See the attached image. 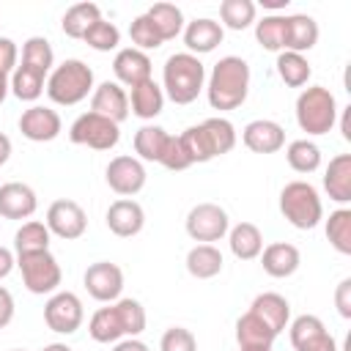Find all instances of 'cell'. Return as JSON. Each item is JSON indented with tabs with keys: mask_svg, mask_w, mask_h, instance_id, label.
I'll use <instances>...</instances> for the list:
<instances>
[{
	"mask_svg": "<svg viewBox=\"0 0 351 351\" xmlns=\"http://www.w3.org/2000/svg\"><path fill=\"white\" fill-rule=\"evenodd\" d=\"M250 93V63L239 55H225L214 63L206 96L214 110H236L247 101Z\"/></svg>",
	"mask_w": 351,
	"mask_h": 351,
	"instance_id": "obj_1",
	"label": "cell"
},
{
	"mask_svg": "<svg viewBox=\"0 0 351 351\" xmlns=\"http://www.w3.org/2000/svg\"><path fill=\"white\" fill-rule=\"evenodd\" d=\"M145 329V310L137 299H118L99 307L88 321V335L96 343H118L123 337H137Z\"/></svg>",
	"mask_w": 351,
	"mask_h": 351,
	"instance_id": "obj_2",
	"label": "cell"
},
{
	"mask_svg": "<svg viewBox=\"0 0 351 351\" xmlns=\"http://www.w3.org/2000/svg\"><path fill=\"white\" fill-rule=\"evenodd\" d=\"M206 82V66L200 63L197 55L189 52H176L165 60L162 69V90L170 101L176 104H192Z\"/></svg>",
	"mask_w": 351,
	"mask_h": 351,
	"instance_id": "obj_3",
	"label": "cell"
},
{
	"mask_svg": "<svg viewBox=\"0 0 351 351\" xmlns=\"http://www.w3.org/2000/svg\"><path fill=\"white\" fill-rule=\"evenodd\" d=\"M44 90L60 107L80 104L93 90V69L80 58H69L49 71Z\"/></svg>",
	"mask_w": 351,
	"mask_h": 351,
	"instance_id": "obj_4",
	"label": "cell"
},
{
	"mask_svg": "<svg viewBox=\"0 0 351 351\" xmlns=\"http://www.w3.org/2000/svg\"><path fill=\"white\" fill-rule=\"evenodd\" d=\"M296 123L302 132L321 137L326 132H332V126L337 123V101L335 93L324 85H310L299 93L296 99Z\"/></svg>",
	"mask_w": 351,
	"mask_h": 351,
	"instance_id": "obj_5",
	"label": "cell"
},
{
	"mask_svg": "<svg viewBox=\"0 0 351 351\" xmlns=\"http://www.w3.org/2000/svg\"><path fill=\"white\" fill-rule=\"evenodd\" d=\"M280 211L299 230H313L324 219V206H321L318 189L307 181H291V184L282 186Z\"/></svg>",
	"mask_w": 351,
	"mask_h": 351,
	"instance_id": "obj_6",
	"label": "cell"
},
{
	"mask_svg": "<svg viewBox=\"0 0 351 351\" xmlns=\"http://www.w3.org/2000/svg\"><path fill=\"white\" fill-rule=\"evenodd\" d=\"M16 266H19V271H22L25 288H27L30 293H38V296H44V293L52 296V293L58 291L60 280H63L60 263H58V258H55L49 250H44V252H30V255H19V258H16Z\"/></svg>",
	"mask_w": 351,
	"mask_h": 351,
	"instance_id": "obj_7",
	"label": "cell"
},
{
	"mask_svg": "<svg viewBox=\"0 0 351 351\" xmlns=\"http://www.w3.org/2000/svg\"><path fill=\"white\" fill-rule=\"evenodd\" d=\"M69 140H71L74 145H88V148H93V151H110V148L118 145L121 129H118L115 121H110V118H104V115L88 110V112H82V115L71 123Z\"/></svg>",
	"mask_w": 351,
	"mask_h": 351,
	"instance_id": "obj_8",
	"label": "cell"
},
{
	"mask_svg": "<svg viewBox=\"0 0 351 351\" xmlns=\"http://www.w3.org/2000/svg\"><path fill=\"white\" fill-rule=\"evenodd\" d=\"M228 230H230L228 211L217 203H197L186 214V233H189V239H195L200 244L219 241L228 236Z\"/></svg>",
	"mask_w": 351,
	"mask_h": 351,
	"instance_id": "obj_9",
	"label": "cell"
},
{
	"mask_svg": "<svg viewBox=\"0 0 351 351\" xmlns=\"http://www.w3.org/2000/svg\"><path fill=\"white\" fill-rule=\"evenodd\" d=\"M82 302L71 291H55L44 304V324L58 335H74L82 326Z\"/></svg>",
	"mask_w": 351,
	"mask_h": 351,
	"instance_id": "obj_10",
	"label": "cell"
},
{
	"mask_svg": "<svg viewBox=\"0 0 351 351\" xmlns=\"http://www.w3.org/2000/svg\"><path fill=\"white\" fill-rule=\"evenodd\" d=\"M44 225L49 228L52 236L74 241V239H80L88 230V214H85V208L77 200L63 197V200H55L47 208V222Z\"/></svg>",
	"mask_w": 351,
	"mask_h": 351,
	"instance_id": "obj_11",
	"label": "cell"
},
{
	"mask_svg": "<svg viewBox=\"0 0 351 351\" xmlns=\"http://www.w3.org/2000/svg\"><path fill=\"white\" fill-rule=\"evenodd\" d=\"M82 285H85V291L96 302H118L121 299V291H123V271H121L118 263L96 261V263H90L85 269Z\"/></svg>",
	"mask_w": 351,
	"mask_h": 351,
	"instance_id": "obj_12",
	"label": "cell"
},
{
	"mask_svg": "<svg viewBox=\"0 0 351 351\" xmlns=\"http://www.w3.org/2000/svg\"><path fill=\"white\" fill-rule=\"evenodd\" d=\"M288 335H291V346L296 351H337L335 337L326 332V326L318 315L304 313V315L293 318L288 326Z\"/></svg>",
	"mask_w": 351,
	"mask_h": 351,
	"instance_id": "obj_13",
	"label": "cell"
},
{
	"mask_svg": "<svg viewBox=\"0 0 351 351\" xmlns=\"http://www.w3.org/2000/svg\"><path fill=\"white\" fill-rule=\"evenodd\" d=\"M104 178H107V184H110V189L115 195L132 197L145 186L148 176H145V167H143V162L137 156H126L123 154V156L110 159V165L104 170Z\"/></svg>",
	"mask_w": 351,
	"mask_h": 351,
	"instance_id": "obj_14",
	"label": "cell"
},
{
	"mask_svg": "<svg viewBox=\"0 0 351 351\" xmlns=\"http://www.w3.org/2000/svg\"><path fill=\"white\" fill-rule=\"evenodd\" d=\"M60 129H63L60 115L52 107L33 104L19 115V132H22V137H27L33 143H49L60 134Z\"/></svg>",
	"mask_w": 351,
	"mask_h": 351,
	"instance_id": "obj_15",
	"label": "cell"
},
{
	"mask_svg": "<svg viewBox=\"0 0 351 351\" xmlns=\"http://www.w3.org/2000/svg\"><path fill=\"white\" fill-rule=\"evenodd\" d=\"M241 143L252 154H277L285 145V129L277 121L255 118L241 129Z\"/></svg>",
	"mask_w": 351,
	"mask_h": 351,
	"instance_id": "obj_16",
	"label": "cell"
},
{
	"mask_svg": "<svg viewBox=\"0 0 351 351\" xmlns=\"http://www.w3.org/2000/svg\"><path fill=\"white\" fill-rule=\"evenodd\" d=\"M104 219H107L110 233H115V236H121V239H132V236H137V233L143 230V225H145V211H143V206H140L137 200L121 197V200L110 203Z\"/></svg>",
	"mask_w": 351,
	"mask_h": 351,
	"instance_id": "obj_17",
	"label": "cell"
},
{
	"mask_svg": "<svg viewBox=\"0 0 351 351\" xmlns=\"http://www.w3.org/2000/svg\"><path fill=\"white\" fill-rule=\"evenodd\" d=\"M38 208L33 186L22 181H8L0 186V217L5 219H30Z\"/></svg>",
	"mask_w": 351,
	"mask_h": 351,
	"instance_id": "obj_18",
	"label": "cell"
},
{
	"mask_svg": "<svg viewBox=\"0 0 351 351\" xmlns=\"http://www.w3.org/2000/svg\"><path fill=\"white\" fill-rule=\"evenodd\" d=\"M90 112H99L121 126V121L129 118V96L118 82H101L90 93Z\"/></svg>",
	"mask_w": 351,
	"mask_h": 351,
	"instance_id": "obj_19",
	"label": "cell"
},
{
	"mask_svg": "<svg viewBox=\"0 0 351 351\" xmlns=\"http://www.w3.org/2000/svg\"><path fill=\"white\" fill-rule=\"evenodd\" d=\"M112 74L118 80V85H126V88H134L145 80H151V58L134 47H126V49H118L115 60H112Z\"/></svg>",
	"mask_w": 351,
	"mask_h": 351,
	"instance_id": "obj_20",
	"label": "cell"
},
{
	"mask_svg": "<svg viewBox=\"0 0 351 351\" xmlns=\"http://www.w3.org/2000/svg\"><path fill=\"white\" fill-rule=\"evenodd\" d=\"M225 38V30L219 22L208 19V16H200V19H192L186 22L184 27V44H186V52L189 55H206V52H214Z\"/></svg>",
	"mask_w": 351,
	"mask_h": 351,
	"instance_id": "obj_21",
	"label": "cell"
},
{
	"mask_svg": "<svg viewBox=\"0 0 351 351\" xmlns=\"http://www.w3.org/2000/svg\"><path fill=\"white\" fill-rule=\"evenodd\" d=\"M250 313L258 315L274 335H280L282 329H288V321H291V304L285 296L274 293V291H266V293H258L250 304Z\"/></svg>",
	"mask_w": 351,
	"mask_h": 351,
	"instance_id": "obj_22",
	"label": "cell"
},
{
	"mask_svg": "<svg viewBox=\"0 0 351 351\" xmlns=\"http://www.w3.org/2000/svg\"><path fill=\"white\" fill-rule=\"evenodd\" d=\"M299 263H302V255L288 241H274V244L261 250V266L269 277H277V280L291 277L299 269Z\"/></svg>",
	"mask_w": 351,
	"mask_h": 351,
	"instance_id": "obj_23",
	"label": "cell"
},
{
	"mask_svg": "<svg viewBox=\"0 0 351 351\" xmlns=\"http://www.w3.org/2000/svg\"><path fill=\"white\" fill-rule=\"evenodd\" d=\"M318 22L310 14H291L285 16V49L282 52H299L304 55L318 44Z\"/></svg>",
	"mask_w": 351,
	"mask_h": 351,
	"instance_id": "obj_24",
	"label": "cell"
},
{
	"mask_svg": "<svg viewBox=\"0 0 351 351\" xmlns=\"http://www.w3.org/2000/svg\"><path fill=\"white\" fill-rule=\"evenodd\" d=\"M324 189L335 203H351V154H337L329 159L324 173Z\"/></svg>",
	"mask_w": 351,
	"mask_h": 351,
	"instance_id": "obj_25",
	"label": "cell"
},
{
	"mask_svg": "<svg viewBox=\"0 0 351 351\" xmlns=\"http://www.w3.org/2000/svg\"><path fill=\"white\" fill-rule=\"evenodd\" d=\"M129 107H132V115H137L143 121H154L162 112V107H165V90H162V85H156L154 77L145 80V82H140V85H134L132 88V96H129Z\"/></svg>",
	"mask_w": 351,
	"mask_h": 351,
	"instance_id": "obj_26",
	"label": "cell"
},
{
	"mask_svg": "<svg viewBox=\"0 0 351 351\" xmlns=\"http://www.w3.org/2000/svg\"><path fill=\"white\" fill-rule=\"evenodd\" d=\"M228 244H230V252L239 261H252L263 250V233L252 222H239L228 230Z\"/></svg>",
	"mask_w": 351,
	"mask_h": 351,
	"instance_id": "obj_27",
	"label": "cell"
},
{
	"mask_svg": "<svg viewBox=\"0 0 351 351\" xmlns=\"http://www.w3.org/2000/svg\"><path fill=\"white\" fill-rule=\"evenodd\" d=\"M277 335L250 310L236 321V343L239 348H271Z\"/></svg>",
	"mask_w": 351,
	"mask_h": 351,
	"instance_id": "obj_28",
	"label": "cell"
},
{
	"mask_svg": "<svg viewBox=\"0 0 351 351\" xmlns=\"http://www.w3.org/2000/svg\"><path fill=\"white\" fill-rule=\"evenodd\" d=\"M186 271L197 280H211L222 271V252L214 244H195L186 252Z\"/></svg>",
	"mask_w": 351,
	"mask_h": 351,
	"instance_id": "obj_29",
	"label": "cell"
},
{
	"mask_svg": "<svg viewBox=\"0 0 351 351\" xmlns=\"http://www.w3.org/2000/svg\"><path fill=\"white\" fill-rule=\"evenodd\" d=\"M145 16L151 19V25H154V30L159 33L162 41H170V38H176L178 33H184V14H181V8L173 5V3H154V5L145 11Z\"/></svg>",
	"mask_w": 351,
	"mask_h": 351,
	"instance_id": "obj_30",
	"label": "cell"
},
{
	"mask_svg": "<svg viewBox=\"0 0 351 351\" xmlns=\"http://www.w3.org/2000/svg\"><path fill=\"white\" fill-rule=\"evenodd\" d=\"M49 239H52V233H49V228L44 222L27 219L14 233V252H16V258L19 255H30V252H44V250H49Z\"/></svg>",
	"mask_w": 351,
	"mask_h": 351,
	"instance_id": "obj_31",
	"label": "cell"
},
{
	"mask_svg": "<svg viewBox=\"0 0 351 351\" xmlns=\"http://www.w3.org/2000/svg\"><path fill=\"white\" fill-rule=\"evenodd\" d=\"M99 19H101V8H99L96 3H77V5H71V8L63 14L60 27H63V33H66L69 38H82V36L88 33V27H90L93 22H99Z\"/></svg>",
	"mask_w": 351,
	"mask_h": 351,
	"instance_id": "obj_32",
	"label": "cell"
},
{
	"mask_svg": "<svg viewBox=\"0 0 351 351\" xmlns=\"http://www.w3.org/2000/svg\"><path fill=\"white\" fill-rule=\"evenodd\" d=\"M8 82H11V93L19 101H36L47 88V74H41L30 66H16Z\"/></svg>",
	"mask_w": 351,
	"mask_h": 351,
	"instance_id": "obj_33",
	"label": "cell"
},
{
	"mask_svg": "<svg viewBox=\"0 0 351 351\" xmlns=\"http://www.w3.org/2000/svg\"><path fill=\"white\" fill-rule=\"evenodd\" d=\"M167 132L162 126H154V123H145L134 132V154L143 159V162H159L162 159V151L167 145Z\"/></svg>",
	"mask_w": 351,
	"mask_h": 351,
	"instance_id": "obj_34",
	"label": "cell"
},
{
	"mask_svg": "<svg viewBox=\"0 0 351 351\" xmlns=\"http://www.w3.org/2000/svg\"><path fill=\"white\" fill-rule=\"evenodd\" d=\"M200 126H203V134H206L214 156L230 154L236 148V126L228 118H219V115L217 118H206Z\"/></svg>",
	"mask_w": 351,
	"mask_h": 351,
	"instance_id": "obj_35",
	"label": "cell"
},
{
	"mask_svg": "<svg viewBox=\"0 0 351 351\" xmlns=\"http://www.w3.org/2000/svg\"><path fill=\"white\" fill-rule=\"evenodd\" d=\"M277 74H280V80L285 85L302 88V85H307L313 69H310V60L304 55H299V52H280L277 55Z\"/></svg>",
	"mask_w": 351,
	"mask_h": 351,
	"instance_id": "obj_36",
	"label": "cell"
},
{
	"mask_svg": "<svg viewBox=\"0 0 351 351\" xmlns=\"http://www.w3.org/2000/svg\"><path fill=\"white\" fill-rule=\"evenodd\" d=\"M255 3L252 0H222L219 3V25L230 27V30H247L250 25H255Z\"/></svg>",
	"mask_w": 351,
	"mask_h": 351,
	"instance_id": "obj_37",
	"label": "cell"
},
{
	"mask_svg": "<svg viewBox=\"0 0 351 351\" xmlns=\"http://www.w3.org/2000/svg\"><path fill=\"white\" fill-rule=\"evenodd\" d=\"M255 38L263 49L269 52H282L285 49V16L282 14H269L255 22Z\"/></svg>",
	"mask_w": 351,
	"mask_h": 351,
	"instance_id": "obj_38",
	"label": "cell"
},
{
	"mask_svg": "<svg viewBox=\"0 0 351 351\" xmlns=\"http://www.w3.org/2000/svg\"><path fill=\"white\" fill-rule=\"evenodd\" d=\"M22 66H30L41 74H49L55 66V52L44 36H30L22 44Z\"/></svg>",
	"mask_w": 351,
	"mask_h": 351,
	"instance_id": "obj_39",
	"label": "cell"
},
{
	"mask_svg": "<svg viewBox=\"0 0 351 351\" xmlns=\"http://www.w3.org/2000/svg\"><path fill=\"white\" fill-rule=\"evenodd\" d=\"M285 159L296 173H315L321 167V148L310 140H293L285 148Z\"/></svg>",
	"mask_w": 351,
	"mask_h": 351,
	"instance_id": "obj_40",
	"label": "cell"
},
{
	"mask_svg": "<svg viewBox=\"0 0 351 351\" xmlns=\"http://www.w3.org/2000/svg\"><path fill=\"white\" fill-rule=\"evenodd\" d=\"M326 239L340 255H351V208H337L329 214Z\"/></svg>",
	"mask_w": 351,
	"mask_h": 351,
	"instance_id": "obj_41",
	"label": "cell"
},
{
	"mask_svg": "<svg viewBox=\"0 0 351 351\" xmlns=\"http://www.w3.org/2000/svg\"><path fill=\"white\" fill-rule=\"evenodd\" d=\"M82 41H85L90 49H96V52H110V49H115V47L121 44V30H118L112 22L99 19V22H93V25L88 27V33L82 36Z\"/></svg>",
	"mask_w": 351,
	"mask_h": 351,
	"instance_id": "obj_42",
	"label": "cell"
},
{
	"mask_svg": "<svg viewBox=\"0 0 351 351\" xmlns=\"http://www.w3.org/2000/svg\"><path fill=\"white\" fill-rule=\"evenodd\" d=\"M178 140H181L184 154H186V159H189L192 165H197V162H211V159H214L211 145H208V140H206V134H203V126H200V123H197V126L184 129V132L178 134Z\"/></svg>",
	"mask_w": 351,
	"mask_h": 351,
	"instance_id": "obj_43",
	"label": "cell"
},
{
	"mask_svg": "<svg viewBox=\"0 0 351 351\" xmlns=\"http://www.w3.org/2000/svg\"><path fill=\"white\" fill-rule=\"evenodd\" d=\"M129 38H132L134 49H140V52H145V49H159V47L165 44V41L159 38V33L154 30V25H151V19H148L145 14H140V16L132 19V25H129Z\"/></svg>",
	"mask_w": 351,
	"mask_h": 351,
	"instance_id": "obj_44",
	"label": "cell"
},
{
	"mask_svg": "<svg viewBox=\"0 0 351 351\" xmlns=\"http://www.w3.org/2000/svg\"><path fill=\"white\" fill-rule=\"evenodd\" d=\"M159 351H197V340L189 329L170 326L159 340Z\"/></svg>",
	"mask_w": 351,
	"mask_h": 351,
	"instance_id": "obj_45",
	"label": "cell"
},
{
	"mask_svg": "<svg viewBox=\"0 0 351 351\" xmlns=\"http://www.w3.org/2000/svg\"><path fill=\"white\" fill-rule=\"evenodd\" d=\"M159 165H162V167H167V170H173V173H181V170L192 167V162L186 159L184 145H181V140H178V137H173V134L167 137V145H165V151H162Z\"/></svg>",
	"mask_w": 351,
	"mask_h": 351,
	"instance_id": "obj_46",
	"label": "cell"
},
{
	"mask_svg": "<svg viewBox=\"0 0 351 351\" xmlns=\"http://www.w3.org/2000/svg\"><path fill=\"white\" fill-rule=\"evenodd\" d=\"M16 58H19L16 44L11 38L0 36V74H11L16 69Z\"/></svg>",
	"mask_w": 351,
	"mask_h": 351,
	"instance_id": "obj_47",
	"label": "cell"
},
{
	"mask_svg": "<svg viewBox=\"0 0 351 351\" xmlns=\"http://www.w3.org/2000/svg\"><path fill=\"white\" fill-rule=\"evenodd\" d=\"M335 307L343 318H351V277L340 280V285L335 291Z\"/></svg>",
	"mask_w": 351,
	"mask_h": 351,
	"instance_id": "obj_48",
	"label": "cell"
},
{
	"mask_svg": "<svg viewBox=\"0 0 351 351\" xmlns=\"http://www.w3.org/2000/svg\"><path fill=\"white\" fill-rule=\"evenodd\" d=\"M14 321V296L8 288L0 285V329H5Z\"/></svg>",
	"mask_w": 351,
	"mask_h": 351,
	"instance_id": "obj_49",
	"label": "cell"
},
{
	"mask_svg": "<svg viewBox=\"0 0 351 351\" xmlns=\"http://www.w3.org/2000/svg\"><path fill=\"white\" fill-rule=\"evenodd\" d=\"M16 266V258L8 247H0V280H5L11 274V269Z\"/></svg>",
	"mask_w": 351,
	"mask_h": 351,
	"instance_id": "obj_50",
	"label": "cell"
},
{
	"mask_svg": "<svg viewBox=\"0 0 351 351\" xmlns=\"http://www.w3.org/2000/svg\"><path fill=\"white\" fill-rule=\"evenodd\" d=\"M112 351H151V348L143 340H137V337H123V340H118L112 346Z\"/></svg>",
	"mask_w": 351,
	"mask_h": 351,
	"instance_id": "obj_51",
	"label": "cell"
},
{
	"mask_svg": "<svg viewBox=\"0 0 351 351\" xmlns=\"http://www.w3.org/2000/svg\"><path fill=\"white\" fill-rule=\"evenodd\" d=\"M340 129H343V140H351V104H348V107H343Z\"/></svg>",
	"mask_w": 351,
	"mask_h": 351,
	"instance_id": "obj_52",
	"label": "cell"
},
{
	"mask_svg": "<svg viewBox=\"0 0 351 351\" xmlns=\"http://www.w3.org/2000/svg\"><path fill=\"white\" fill-rule=\"evenodd\" d=\"M8 159H11V137L0 132V167H3Z\"/></svg>",
	"mask_w": 351,
	"mask_h": 351,
	"instance_id": "obj_53",
	"label": "cell"
},
{
	"mask_svg": "<svg viewBox=\"0 0 351 351\" xmlns=\"http://www.w3.org/2000/svg\"><path fill=\"white\" fill-rule=\"evenodd\" d=\"M11 93V82H8V74H0V104L5 101V96Z\"/></svg>",
	"mask_w": 351,
	"mask_h": 351,
	"instance_id": "obj_54",
	"label": "cell"
},
{
	"mask_svg": "<svg viewBox=\"0 0 351 351\" xmlns=\"http://www.w3.org/2000/svg\"><path fill=\"white\" fill-rule=\"evenodd\" d=\"M261 5H263V8L277 11V8H285V5H288V0H261Z\"/></svg>",
	"mask_w": 351,
	"mask_h": 351,
	"instance_id": "obj_55",
	"label": "cell"
},
{
	"mask_svg": "<svg viewBox=\"0 0 351 351\" xmlns=\"http://www.w3.org/2000/svg\"><path fill=\"white\" fill-rule=\"evenodd\" d=\"M41 351H74V348L66 346V343H49V346H44Z\"/></svg>",
	"mask_w": 351,
	"mask_h": 351,
	"instance_id": "obj_56",
	"label": "cell"
},
{
	"mask_svg": "<svg viewBox=\"0 0 351 351\" xmlns=\"http://www.w3.org/2000/svg\"><path fill=\"white\" fill-rule=\"evenodd\" d=\"M239 351H271V348H239Z\"/></svg>",
	"mask_w": 351,
	"mask_h": 351,
	"instance_id": "obj_57",
	"label": "cell"
},
{
	"mask_svg": "<svg viewBox=\"0 0 351 351\" xmlns=\"http://www.w3.org/2000/svg\"><path fill=\"white\" fill-rule=\"evenodd\" d=\"M11 351H25V348H11Z\"/></svg>",
	"mask_w": 351,
	"mask_h": 351,
	"instance_id": "obj_58",
	"label": "cell"
}]
</instances>
